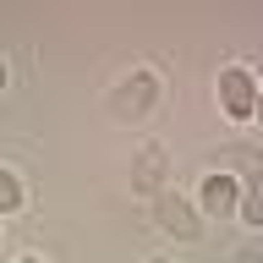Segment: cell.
Here are the masks:
<instances>
[{"instance_id":"cell-1","label":"cell","mask_w":263,"mask_h":263,"mask_svg":"<svg viewBox=\"0 0 263 263\" xmlns=\"http://www.w3.org/2000/svg\"><path fill=\"white\" fill-rule=\"evenodd\" d=\"M219 104H225L230 121H247V115L258 110V82L247 77L241 66H225L219 71Z\"/></svg>"},{"instance_id":"cell-2","label":"cell","mask_w":263,"mask_h":263,"mask_svg":"<svg viewBox=\"0 0 263 263\" xmlns=\"http://www.w3.org/2000/svg\"><path fill=\"white\" fill-rule=\"evenodd\" d=\"M154 214H159V225L170 230V236H181V241H192L197 230H203V225H197V214H192V203H181V197H170V192L154 203Z\"/></svg>"},{"instance_id":"cell-3","label":"cell","mask_w":263,"mask_h":263,"mask_svg":"<svg viewBox=\"0 0 263 263\" xmlns=\"http://www.w3.org/2000/svg\"><path fill=\"white\" fill-rule=\"evenodd\" d=\"M203 209L209 214H230L236 209V203H241V186H236V176H225V170H219V176H203Z\"/></svg>"},{"instance_id":"cell-4","label":"cell","mask_w":263,"mask_h":263,"mask_svg":"<svg viewBox=\"0 0 263 263\" xmlns=\"http://www.w3.org/2000/svg\"><path fill=\"white\" fill-rule=\"evenodd\" d=\"M236 209H241L247 225L263 230V170H252V176H247V192H241V203H236Z\"/></svg>"},{"instance_id":"cell-5","label":"cell","mask_w":263,"mask_h":263,"mask_svg":"<svg viewBox=\"0 0 263 263\" xmlns=\"http://www.w3.org/2000/svg\"><path fill=\"white\" fill-rule=\"evenodd\" d=\"M16 203H22V186H16L11 170H0V214H11Z\"/></svg>"},{"instance_id":"cell-6","label":"cell","mask_w":263,"mask_h":263,"mask_svg":"<svg viewBox=\"0 0 263 263\" xmlns=\"http://www.w3.org/2000/svg\"><path fill=\"white\" fill-rule=\"evenodd\" d=\"M0 88H6V61H0Z\"/></svg>"},{"instance_id":"cell-7","label":"cell","mask_w":263,"mask_h":263,"mask_svg":"<svg viewBox=\"0 0 263 263\" xmlns=\"http://www.w3.org/2000/svg\"><path fill=\"white\" fill-rule=\"evenodd\" d=\"M252 115H263V93H258V110H252Z\"/></svg>"},{"instance_id":"cell-8","label":"cell","mask_w":263,"mask_h":263,"mask_svg":"<svg viewBox=\"0 0 263 263\" xmlns=\"http://www.w3.org/2000/svg\"><path fill=\"white\" fill-rule=\"evenodd\" d=\"M22 263H39V258H22Z\"/></svg>"},{"instance_id":"cell-9","label":"cell","mask_w":263,"mask_h":263,"mask_svg":"<svg viewBox=\"0 0 263 263\" xmlns=\"http://www.w3.org/2000/svg\"><path fill=\"white\" fill-rule=\"evenodd\" d=\"M154 263H164V258H154Z\"/></svg>"}]
</instances>
